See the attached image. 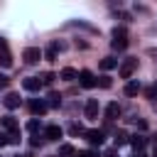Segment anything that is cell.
I'll return each instance as SVG.
<instances>
[{"label": "cell", "instance_id": "12", "mask_svg": "<svg viewBox=\"0 0 157 157\" xmlns=\"http://www.w3.org/2000/svg\"><path fill=\"white\" fill-rule=\"evenodd\" d=\"M120 115V105L118 103H108L105 105V120H115Z\"/></svg>", "mask_w": 157, "mask_h": 157}, {"label": "cell", "instance_id": "14", "mask_svg": "<svg viewBox=\"0 0 157 157\" xmlns=\"http://www.w3.org/2000/svg\"><path fill=\"white\" fill-rule=\"evenodd\" d=\"M0 125L7 130V132H12V130H17V120L12 118V115H5V118H0Z\"/></svg>", "mask_w": 157, "mask_h": 157}, {"label": "cell", "instance_id": "8", "mask_svg": "<svg viewBox=\"0 0 157 157\" xmlns=\"http://www.w3.org/2000/svg\"><path fill=\"white\" fill-rule=\"evenodd\" d=\"M83 135H86V140H88L91 145H103V140H105L103 130H86Z\"/></svg>", "mask_w": 157, "mask_h": 157}, {"label": "cell", "instance_id": "10", "mask_svg": "<svg viewBox=\"0 0 157 157\" xmlns=\"http://www.w3.org/2000/svg\"><path fill=\"white\" fill-rule=\"evenodd\" d=\"M20 101H22V98H20V93H15V91H10V93L2 98V103H5L10 110H12V108H17V105H20Z\"/></svg>", "mask_w": 157, "mask_h": 157}, {"label": "cell", "instance_id": "21", "mask_svg": "<svg viewBox=\"0 0 157 157\" xmlns=\"http://www.w3.org/2000/svg\"><path fill=\"white\" fill-rule=\"evenodd\" d=\"M113 140H115V147H120V145H125V142H128V135H125V132H123V130H118V132H115V137H113Z\"/></svg>", "mask_w": 157, "mask_h": 157}, {"label": "cell", "instance_id": "4", "mask_svg": "<svg viewBox=\"0 0 157 157\" xmlns=\"http://www.w3.org/2000/svg\"><path fill=\"white\" fill-rule=\"evenodd\" d=\"M22 59H25V64H37V61L42 59V52H39L37 47H27V49L22 52Z\"/></svg>", "mask_w": 157, "mask_h": 157}, {"label": "cell", "instance_id": "31", "mask_svg": "<svg viewBox=\"0 0 157 157\" xmlns=\"http://www.w3.org/2000/svg\"><path fill=\"white\" fill-rule=\"evenodd\" d=\"M103 157H115V152H113V150H108V152H105Z\"/></svg>", "mask_w": 157, "mask_h": 157}, {"label": "cell", "instance_id": "1", "mask_svg": "<svg viewBox=\"0 0 157 157\" xmlns=\"http://www.w3.org/2000/svg\"><path fill=\"white\" fill-rule=\"evenodd\" d=\"M110 44H113V49H125L128 47V32H125V27H115L113 29Z\"/></svg>", "mask_w": 157, "mask_h": 157}, {"label": "cell", "instance_id": "30", "mask_svg": "<svg viewBox=\"0 0 157 157\" xmlns=\"http://www.w3.org/2000/svg\"><path fill=\"white\" fill-rule=\"evenodd\" d=\"M2 145H7V135H5V132H0V147H2Z\"/></svg>", "mask_w": 157, "mask_h": 157}, {"label": "cell", "instance_id": "20", "mask_svg": "<svg viewBox=\"0 0 157 157\" xmlns=\"http://www.w3.org/2000/svg\"><path fill=\"white\" fill-rule=\"evenodd\" d=\"M59 155H61V157H74L76 150H74V145H61V147H59Z\"/></svg>", "mask_w": 157, "mask_h": 157}, {"label": "cell", "instance_id": "7", "mask_svg": "<svg viewBox=\"0 0 157 157\" xmlns=\"http://www.w3.org/2000/svg\"><path fill=\"white\" fill-rule=\"evenodd\" d=\"M22 86H25V91H39L44 83H42V78H39V76H27V78L22 81Z\"/></svg>", "mask_w": 157, "mask_h": 157}, {"label": "cell", "instance_id": "16", "mask_svg": "<svg viewBox=\"0 0 157 157\" xmlns=\"http://www.w3.org/2000/svg\"><path fill=\"white\" fill-rule=\"evenodd\" d=\"M64 81H74V78H78V71L76 69H71V66H66V69H61V74H59Z\"/></svg>", "mask_w": 157, "mask_h": 157}, {"label": "cell", "instance_id": "11", "mask_svg": "<svg viewBox=\"0 0 157 157\" xmlns=\"http://www.w3.org/2000/svg\"><path fill=\"white\" fill-rule=\"evenodd\" d=\"M83 113H86V118H98V101H96V98L86 101V108H83Z\"/></svg>", "mask_w": 157, "mask_h": 157}, {"label": "cell", "instance_id": "9", "mask_svg": "<svg viewBox=\"0 0 157 157\" xmlns=\"http://www.w3.org/2000/svg\"><path fill=\"white\" fill-rule=\"evenodd\" d=\"M61 135H64V130H61L59 125H47V128H44V137H47V140H59Z\"/></svg>", "mask_w": 157, "mask_h": 157}, {"label": "cell", "instance_id": "19", "mask_svg": "<svg viewBox=\"0 0 157 157\" xmlns=\"http://www.w3.org/2000/svg\"><path fill=\"white\" fill-rule=\"evenodd\" d=\"M118 66V59H113V56H105L103 61H101V69H105V71H110V69H115Z\"/></svg>", "mask_w": 157, "mask_h": 157}, {"label": "cell", "instance_id": "32", "mask_svg": "<svg viewBox=\"0 0 157 157\" xmlns=\"http://www.w3.org/2000/svg\"><path fill=\"white\" fill-rule=\"evenodd\" d=\"M152 157H157V137H155V152H152Z\"/></svg>", "mask_w": 157, "mask_h": 157}, {"label": "cell", "instance_id": "6", "mask_svg": "<svg viewBox=\"0 0 157 157\" xmlns=\"http://www.w3.org/2000/svg\"><path fill=\"white\" fill-rule=\"evenodd\" d=\"M0 64L2 66H12V54H10V49H7V42L0 37Z\"/></svg>", "mask_w": 157, "mask_h": 157}, {"label": "cell", "instance_id": "5", "mask_svg": "<svg viewBox=\"0 0 157 157\" xmlns=\"http://www.w3.org/2000/svg\"><path fill=\"white\" fill-rule=\"evenodd\" d=\"M78 83H81L83 88H93L98 81H96V76H93L88 69H83V71H78Z\"/></svg>", "mask_w": 157, "mask_h": 157}, {"label": "cell", "instance_id": "35", "mask_svg": "<svg viewBox=\"0 0 157 157\" xmlns=\"http://www.w3.org/2000/svg\"><path fill=\"white\" fill-rule=\"evenodd\" d=\"M137 157H145V155H137Z\"/></svg>", "mask_w": 157, "mask_h": 157}, {"label": "cell", "instance_id": "28", "mask_svg": "<svg viewBox=\"0 0 157 157\" xmlns=\"http://www.w3.org/2000/svg\"><path fill=\"white\" fill-rule=\"evenodd\" d=\"M98 83H101V86H103V88H108V86H110V78H108V76H103V78H101V81H98Z\"/></svg>", "mask_w": 157, "mask_h": 157}, {"label": "cell", "instance_id": "17", "mask_svg": "<svg viewBox=\"0 0 157 157\" xmlns=\"http://www.w3.org/2000/svg\"><path fill=\"white\" fill-rule=\"evenodd\" d=\"M140 93V83L137 81H128L125 83V96H137Z\"/></svg>", "mask_w": 157, "mask_h": 157}, {"label": "cell", "instance_id": "15", "mask_svg": "<svg viewBox=\"0 0 157 157\" xmlns=\"http://www.w3.org/2000/svg\"><path fill=\"white\" fill-rule=\"evenodd\" d=\"M59 49H61V44H56V42H52V44L47 47V52H44V56H47L49 61H54V59H56V52H59Z\"/></svg>", "mask_w": 157, "mask_h": 157}, {"label": "cell", "instance_id": "13", "mask_svg": "<svg viewBox=\"0 0 157 157\" xmlns=\"http://www.w3.org/2000/svg\"><path fill=\"white\" fill-rule=\"evenodd\" d=\"M130 145H132V147H135V152L140 155V150L147 145V137H145V135H132V137H130Z\"/></svg>", "mask_w": 157, "mask_h": 157}, {"label": "cell", "instance_id": "25", "mask_svg": "<svg viewBox=\"0 0 157 157\" xmlns=\"http://www.w3.org/2000/svg\"><path fill=\"white\" fill-rule=\"evenodd\" d=\"M69 132H71V135H78V132H83V128L76 125V123H71V125H69Z\"/></svg>", "mask_w": 157, "mask_h": 157}, {"label": "cell", "instance_id": "2", "mask_svg": "<svg viewBox=\"0 0 157 157\" xmlns=\"http://www.w3.org/2000/svg\"><path fill=\"white\" fill-rule=\"evenodd\" d=\"M135 69H137V59H125L123 64H120V69H118V74H120V78H130L132 74H135Z\"/></svg>", "mask_w": 157, "mask_h": 157}, {"label": "cell", "instance_id": "26", "mask_svg": "<svg viewBox=\"0 0 157 157\" xmlns=\"http://www.w3.org/2000/svg\"><path fill=\"white\" fill-rule=\"evenodd\" d=\"M78 157H98V152H93V150H86V152H78Z\"/></svg>", "mask_w": 157, "mask_h": 157}, {"label": "cell", "instance_id": "23", "mask_svg": "<svg viewBox=\"0 0 157 157\" xmlns=\"http://www.w3.org/2000/svg\"><path fill=\"white\" fill-rule=\"evenodd\" d=\"M39 78H42V83H44V86H49V83H52V81H54V78H56V76H54V74H52V71H44V74H42V76H39Z\"/></svg>", "mask_w": 157, "mask_h": 157}, {"label": "cell", "instance_id": "18", "mask_svg": "<svg viewBox=\"0 0 157 157\" xmlns=\"http://www.w3.org/2000/svg\"><path fill=\"white\" fill-rule=\"evenodd\" d=\"M59 103H61V96L52 91V93L47 96V105H49V108H59Z\"/></svg>", "mask_w": 157, "mask_h": 157}, {"label": "cell", "instance_id": "27", "mask_svg": "<svg viewBox=\"0 0 157 157\" xmlns=\"http://www.w3.org/2000/svg\"><path fill=\"white\" fill-rule=\"evenodd\" d=\"M147 56H152V59L157 61V47H150V49H147Z\"/></svg>", "mask_w": 157, "mask_h": 157}, {"label": "cell", "instance_id": "24", "mask_svg": "<svg viewBox=\"0 0 157 157\" xmlns=\"http://www.w3.org/2000/svg\"><path fill=\"white\" fill-rule=\"evenodd\" d=\"M27 130H29V132H37V130H39V120H37V118H32V120L27 123Z\"/></svg>", "mask_w": 157, "mask_h": 157}, {"label": "cell", "instance_id": "36", "mask_svg": "<svg viewBox=\"0 0 157 157\" xmlns=\"http://www.w3.org/2000/svg\"><path fill=\"white\" fill-rule=\"evenodd\" d=\"M49 157H54V155H49Z\"/></svg>", "mask_w": 157, "mask_h": 157}, {"label": "cell", "instance_id": "3", "mask_svg": "<svg viewBox=\"0 0 157 157\" xmlns=\"http://www.w3.org/2000/svg\"><path fill=\"white\" fill-rule=\"evenodd\" d=\"M27 105H29V113H32V115H44V113H47V108H49V105H47V101H42V98H29V103H27Z\"/></svg>", "mask_w": 157, "mask_h": 157}, {"label": "cell", "instance_id": "33", "mask_svg": "<svg viewBox=\"0 0 157 157\" xmlns=\"http://www.w3.org/2000/svg\"><path fill=\"white\" fill-rule=\"evenodd\" d=\"M152 88H155V93H157V81H155V86H152Z\"/></svg>", "mask_w": 157, "mask_h": 157}, {"label": "cell", "instance_id": "22", "mask_svg": "<svg viewBox=\"0 0 157 157\" xmlns=\"http://www.w3.org/2000/svg\"><path fill=\"white\" fill-rule=\"evenodd\" d=\"M22 137H20V130H12V132H7V142L10 145H17Z\"/></svg>", "mask_w": 157, "mask_h": 157}, {"label": "cell", "instance_id": "29", "mask_svg": "<svg viewBox=\"0 0 157 157\" xmlns=\"http://www.w3.org/2000/svg\"><path fill=\"white\" fill-rule=\"evenodd\" d=\"M7 81H10V78H7L5 74H0V86H7Z\"/></svg>", "mask_w": 157, "mask_h": 157}, {"label": "cell", "instance_id": "34", "mask_svg": "<svg viewBox=\"0 0 157 157\" xmlns=\"http://www.w3.org/2000/svg\"><path fill=\"white\" fill-rule=\"evenodd\" d=\"M17 157H29V155H17Z\"/></svg>", "mask_w": 157, "mask_h": 157}]
</instances>
